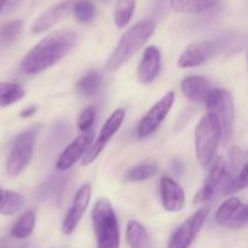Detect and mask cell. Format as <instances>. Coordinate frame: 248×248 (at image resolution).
<instances>
[{"label":"cell","instance_id":"cell-2","mask_svg":"<svg viewBox=\"0 0 248 248\" xmlns=\"http://www.w3.org/2000/svg\"><path fill=\"white\" fill-rule=\"evenodd\" d=\"M156 29L154 19H140L123 34L118 45L107 61V69L115 72L123 67L140 48L145 45Z\"/></svg>","mask_w":248,"mask_h":248},{"label":"cell","instance_id":"cell-20","mask_svg":"<svg viewBox=\"0 0 248 248\" xmlns=\"http://www.w3.org/2000/svg\"><path fill=\"white\" fill-rule=\"evenodd\" d=\"M24 206V198L19 193L0 188V215L12 216L18 213Z\"/></svg>","mask_w":248,"mask_h":248},{"label":"cell","instance_id":"cell-26","mask_svg":"<svg viewBox=\"0 0 248 248\" xmlns=\"http://www.w3.org/2000/svg\"><path fill=\"white\" fill-rule=\"evenodd\" d=\"M159 171L156 162H144L133 166L125 173V181L127 182H142L155 176Z\"/></svg>","mask_w":248,"mask_h":248},{"label":"cell","instance_id":"cell-21","mask_svg":"<svg viewBox=\"0 0 248 248\" xmlns=\"http://www.w3.org/2000/svg\"><path fill=\"white\" fill-rule=\"evenodd\" d=\"M126 240L130 248H150L147 229L137 220H131L126 228Z\"/></svg>","mask_w":248,"mask_h":248},{"label":"cell","instance_id":"cell-9","mask_svg":"<svg viewBox=\"0 0 248 248\" xmlns=\"http://www.w3.org/2000/svg\"><path fill=\"white\" fill-rule=\"evenodd\" d=\"M126 111L125 109H116L113 114L108 118V120L104 123L103 127L101 128V132H99L98 138L96 140V142L93 143V145L91 147V149L87 150L85 153L84 157H82V165L87 166V165L92 164L97 157L101 155V153L103 152V149L106 148V145L108 144L109 140L114 137L116 132L119 131V128L121 127L124 123V119H125Z\"/></svg>","mask_w":248,"mask_h":248},{"label":"cell","instance_id":"cell-8","mask_svg":"<svg viewBox=\"0 0 248 248\" xmlns=\"http://www.w3.org/2000/svg\"><path fill=\"white\" fill-rule=\"evenodd\" d=\"M174 92L170 91L162 97L160 101H157L152 108L148 110L144 118L140 121L137 127V136L140 138H147L152 136L157 128L160 127L164 120L166 119L167 114L172 109L174 103Z\"/></svg>","mask_w":248,"mask_h":248},{"label":"cell","instance_id":"cell-23","mask_svg":"<svg viewBox=\"0 0 248 248\" xmlns=\"http://www.w3.org/2000/svg\"><path fill=\"white\" fill-rule=\"evenodd\" d=\"M102 77L97 70H90L78 81L77 89L85 97H93L101 87Z\"/></svg>","mask_w":248,"mask_h":248},{"label":"cell","instance_id":"cell-27","mask_svg":"<svg viewBox=\"0 0 248 248\" xmlns=\"http://www.w3.org/2000/svg\"><path fill=\"white\" fill-rule=\"evenodd\" d=\"M72 12L80 23H90L96 16V7L91 0H74Z\"/></svg>","mask_w":248,"mask_h":248},{"label":"cell","instance_id":"cell-1","mask_svg":"<svg viewBox=\"0 0 248 248\" xmlns=\"http://www.w3.org/2000/svg\"><path fill=\"white\" fill-rule=\"evenodd\" d=\"M78 40L77 31L62 28L41 39L21 61L24 74L36 75L60 62L74 48Z\"/></svg>","mask_w":248,"mask_h":248},{"label":"cell","instance_id":"cell-10","mask_svg":"<svg viewBox=\"0 0 248 248\" xmlns=\"http://www.w3.org/2000/svg\"><path fill=\"white\" fill-rule=\"evenodd\" d=\"M216 222L230 229H241L248 222V208L237 198L225 200L215 215Z\"/></svg>","mask_w":248,"mask_h":248},{"label":"cell","instance_id":"cell-18","mask_svg":"<svg viewBox=\"0 0 248 248\" xmlns=\"http://www.w3.org/2000/svg\"><path fill=\"white\" fill-rule=\"evenodd\" d=\"M181 89L183 91L184 96L189 101L195 102V103H205L208 93L215 87L212 86V84L206 78L190 75V77H186V79H183L181 84Z\"/></svg>","mask_w":248,"mask_h":248},{"label":"cell","instance_id":"cell-19","mask_svg":"<svg viewBox=\"0 0 248 248\" xmlns=\"http://www.w3.org/2000/svg\"><path fill=\"white\" fill-rule=\"evenodd\" d=\"M222 0H170L172 10L181 14H201L212 9Z\"/></svg>","mask_w":248,"mask_h":248},{"label":"cell","instance_id":"cell-32","mask_svg":"<svg viewBox=\"0 0 248 248\" xmlns=\"http://www.w3.org/2000/svg\"><path fill=\"white\" fill-rule=\"evenodd\" d=\"M63 179H60L58 177H53L51 181L47 182V184H46V188H47V190L44 191V196H46V198H50L51 200H57V196H60L61 191H62V186H63Z\"/></svg>","mask_w":248,"mask_h":248},{"label":"cell","instance_id":"cell-15","mask_svg":"<svg viewBox=\"0 0 248 248\" xmlns=\"http://www.w3.org/2000/svg\"><path fill=\"white\" fill-rule=\"evenodd\" d=\"M160 196L162 206L169 212H178L186 205V193L183 188L171 177H162L160 182Z\"/></svg>","mask_w":248,"mask_h":248},{"label":"cell","instance_id":"cell-33","mask_svg":"<svg viewBox=\"0 0 248 248\" xmlns=\"http://www.w3.org/2000/svg\"><path fill=\"white\" fill-rule=\"evenodd\" d=\"M0 248H29V245L18 240L0 239Z\"/></svg>","mask_w":248,"mask_h":248},{"label":"cell","instance_id":"cell-12","mask_svg":"<svg viewBox=\"0 0 248 248\" xmlns=\"http://www.w3.org/2000/svg\"><path fill=\"white\" fill-rule=\"evenodd\" d=\"M92 140H93V131L90 130L86 131V132H82V135L75 138L61 153V155L57 159V162H56V169L58 171H68V170L72 169L84 156L90 145L92 144Z\"/></svg>","mask_w":248,"mask_h":248},{"label":"cell","instance_id":"cell-34","mask_svg":"<svg viewBox=\"0 0 248 248\" xmlns=\"http://www.w3.org/2000/svg\"><path fill=\"white\" fill-rule=\"evenodd\" d=\"M22 4H23V0H6L2 12L6 15L12 14V12L17 11L22 6Z\"/></svg>","mask_w":248,"mask_h":248},{"label":"cell","instance_id":"cell-29","mask_svg":"<svg viewBox=\"0 0 248 248\" xmlns=\"http://www.w3.org/2000/svg\"><path fill=\"white\" fill-rule=\"evenodd\" d=\"M247 176H248V169L246 165L236 177H232V178H225L224 182H223V190H224L225 195L239 193V191L246 189L247 183H248Z\"/></svg>","mask_w":248,"mask_h":248},{"label":"cell","instance_id":"cell-16","mask_svg":"<svg viewBox=\"0 0 248 248\" xmlns=\"http://www.w3.org/2000/svg\"><path fill=\"white\" fill-rule=\"evenodd\" d=\"M73 4H74V0H64L44 12L31 26V33L40 34L52 28L61 19L67 17L69 12H72Z\"/></svg>","mask_w":248,"mask_h":248},{"label":"cell","instance_id":"cell-17","mask_svg":"<svg viewBox=\"0 0 248 248\" xmlns=\"http://www.w3.org/2000/svg\"><path fill=\"white\" fill-rule=\"evenodd\" d=\"M161 64L159 48L155 46H149L144 50L142 61L137 70V77L142 84H150L157 77Z\"/></svg>","mask_w":248,"mask_h":248},{"label":"cell","instance_id":"cell-36","mask_svg":"<svg viewBox=\"0 0 248 248\" xmlns=\"http://www.w3.org/2000/svg\"><path fill=\"white\" fill-rule=\"evenodd\" d=\"M5 1L6 0H0V14L2 12V10H4V6H5Z\"/></svg>","mask_w":248,"mask_h":248},{"label":"cell","instance_id":"cell-28","mask_svg":"<svg viewBox=\"0 0 248 248\" xmlns=\"http://www.w3.org/2000/svg\"><path fill=\"white\" fill-rule=\"evenodd\" d=\"M23 31V22L21 19L9 21L0 27V41L5 45L15 43Z\"/></svg>","mask_w":248,"mask_h":248},{"label":"cell","instance_id":"cell-25","mask_svg":"<svg viewBox=\"0 0 248 248\" xmlns=\"http://www.w3.org/2000/svg\"><path fill=\"white\" fill-rule=\"evenodd\" d=\"M136 9V0H116L114 22L118 28H125L130 23Z\"/></svg>","mask_w":248,"mask_h":248},{"label":"cell","instance_id":"cell-31","mask_svg":"<svg viewBox=\"0 0 248 248\" xmlns=\"http://www.w3.org/2000/svg\"><path fill=\"white\" fill-rule=\"evenodd\" d=\"M96 119V110L93 107H87L84 110L80 113L79 118H78V127L81 132H86V131L91 130L92 125Z\"/></svg>","mask_w":248,"mask_h":248},{"label":"cell","instance_id":"cell-7","mask_svg":"<svg viewBox=\"0 0 248 248\" xmlns=\"http://www.w3.org/2000/svg\"><path fill=\"white\" fill-rule=\"evenodd\" d=\"M210 206H203L196 211L193 216L186 219L183 224L177 228L172 237L170 239L167 248H189L195 241L198 235L200 234L208 215H210Z\"/></svg>","mask_w":248,"mask_h":248},{"label":"cell","instance_id":"cell-4","mask_svg":"<svg viewBox=\"0 0 248 248\" xmlns=\"http://www.w3.org/2000/svg\"><path fill=\"white\" fill-rule=\"evenodd\" d=\"M96 234L97 248H120L119 223L111 203L106 199L98 200L91 213Z\"/></svg>","mask_w":248,"mask_h":248},{"label":"cell","instance_id":"cell-13","mask_svg":"<svg viewBox=\"0 0 248 248\" xmlns=\"http://www.w3.org/2000/svg\"><path fill=\"white\" fill-rule=\"evenodd\" d=\"M90 198H91V186H90V184H84V186H80V189L75 194L72 206H70L69 211H68L67 216L63 220V234L70 235L77 229L78 224H79L82 216H84L87 207H89Z\"/></svg>","mask_w":248,"mask_h":248},{"label":"cell","instance_id":"cell-6","mask_svg":"<svg viewBox=\"0 0 248 248\" xmlns=\"http://www.w3.org/2000/svg\"><path fill=\"white\" fill-rule=\"evenodd\" d=\"M205 104L210 113L217 116L223 136L225 140H228L232 136L235 119L234 99L232 93L228 90L213 89L208 93Z\"/></svg>","mask_w":248,"mask_h":248},{"label":"cell","instance_id":"cell-14","mask_svg":"<svg viewBox=\"0 0 248 248\" xmlns=\"http://www.w3.org/2000/svg\"><path fill=\"white\" fill-rule=\"evenodd\" d=\"M217 52V46L212 41L202 40L193 43L181 53L178 58V67L194 68L203 64Z\"/></svg>","mask_w":248,"mask_h":248},{"label":"cell","instance_id":"cell-5","mask_svg":"<svg viewBox=\"0 0 248 248\" xmlns=\"http://www.w3.org/2000/svg\"><path fill=\"white\" fill-rule=\"evenodd\" d=\"M39 128H40L39 125L28 128L18 135L12 144L6 162V172L12 178L19 176L31 162Z\"/></svg>","mask_w":248,"mask_h":248},{"label":"cell","instance_id":"cell-3","mask_svg":"<svg viewBox=\"0 0 248 248\" xmlns=\"http://www.w3.org/2000/svg\"><path fill=\"white\" fill-rule=\"evenodd\" d=\"M222 128L217 116L207 113L202 116L195 130V152L198 161L203 169L210 167L217 155Z\"/></svg>","mask_w":248,"mask_h":248},{"label":"cell","instance_id":"cell-11","mask_svg":"<svg viewBox=\"0 0 248 248\" xmlns=\"http://www.w3.org/2000/svg\"><path fill=\"white\" fill-rule=\"evenodd\" d=\"M227 162L224 161L222 156L216 157L213 160L212 164L210 165V171H208L202 188L196 193L195 198H194L195 205L207 202L208 200L213 198V195L217 193L219 186L224 182L225 176H227Z\"/></svg>","mask_w":248,"mask_h":248},{"label":"cell","instance_id":"cell-35","mask_svg":"<svg viewBox=\"0 0 248 248\" xmlns=\"http://www.w3.org/2000/svg\"><path fill=\"white\" fill-rule=\"evenodd\" d=\"M36 106H31L28 107V108H26L24 110L21 111V118L22 119H26V118H31V115H34V114L36 113Z\"/></svg>","mask_w":248,"mask_h":248},{"label":"cell","instance_id":"cell-22","mask_svg":"<svg viewBox=\"0 0 248 248\" xmlns=\"http://www.w3.org/2000/svg\"><path fill=\"white\" fill-rule=\"evenodd\" d=\"M26 96L22 85L16 82L0 81V108H6L21 101Z\"/></svg>","mask_w":248,"mask_h":248},{"label":"cell","instance_id":"cell-24","mask_svg":"<svg viewBox=\"0 0 248 248\" xmlns=\"http://www.w3.org/2000/svg\"><path fill=\"white\" fill-rule=\"evenodd\" d=\"M34 227H35V215L33 211H27L11 229V236L17 240L27 239L33 232Z\"/></svg>","mask_w":248,"mask_h":248},{"label":"cell","instance_id":"cell-30","mask_svg":"<svg viewBox=\"0 0 248 248\" xmlns=\"http://www.w3.org/2000/svg\"><path fill=\"white\" fill-rule=\"evenodd\" d=\"M246 165V157H245L244 150L239 147H232V150H230L229 171L227 170V176H225V178L236 177Z\"/></svg>","mask_w":248,"mask_h":248}]
</instances>
